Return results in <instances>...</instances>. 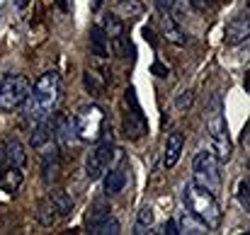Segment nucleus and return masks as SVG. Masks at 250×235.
Listing matches in <instances>:
<instances>
[{
  "instance_id": "nucleus-1",
  "label": "nucleus",
  "mask_w": 250,
  "mask_h": 235,
  "mask_svg": "<svg viewBox=\"0 0 250 235\" xmlns=\"http://www.w3.org/2000/svg\"><path fill=\"white\" fill-rule=\"evenodd\" d=\"M59 87H61V78H59L56 71L42 73V76L37 78V82L29 87L27 99L22 102V107H24V119L32 121V124L46 119V117L51 114V109L56 107Z\"/></svg>"
},
{
  "instance_id": "nucleus-2",
  "label": "nucleus",
  "mask_w": 250,
  "mask_h": 235,
  "mask_svg": "<svg viewBox=\"0 0 250 235\" xmlns=\"http://www.w3.org/2000/svg\"><path fill=\"white\" fill-rule=\"evenodd\" d=\"M185 211L197 218L199 223H204L207 228H216L221 223V206H219V199L214 192H209L207 187L197 184L194 179H189L185 184Z\"/></svg>"
},
{
  "instance_id": "nucleus-3",
  "label": "nucleus",
  "mask_w": 250,
  "mask_h": 235,
  "mask_svg": "<svg viewBox=\"0 0 250 235\" xmlns=\"http://www.w3.org/2000/svg\"><path fill=\"white\" fill-rule=\"evenodd\" d=\"M204 121H207V131L216 146V156L219 160H229L231 157V138H229V126H226V117H224V104H221V97L214 92L207 109H204Z\"/></svg>"
},
{
  "instance_id": "nucleus-4",
  "label": "nucleus",
  "mask_w": 250,
  "mask_h": 235,
  "mask_svg": "<svg viewBox=\"0 0 250 235\" xmlns=\"http://www.w3.org/2000/svg\"><path fill=\"white\" fill-rule=\"evenodd\" d=\"M97 146L87 153L85 157V177L90 179V182H95V179H102V175L109 170V162H112V157H114V146H112V126L107 124L104 126V134L95 141Z\"/></svg>"
},
{
  "instance_id": "nucleus-5",
  "label": "nucleus",
  "mask_w": 250,
  "mask_h": 235,
  "mask_svg": "<svg viewBox=\"0 0 250 235\" xmlns=\"http://www.w3.org/2000/svg\"><path fill=\"white\" fill-rule=\"evenodd\" d=\"M73 119H76V129H78V141L95 143L104 134L107 117H104V112L97 104H85V107H81Z\"/></svg>"
},
{
  "instance_id": "nucleus-6",
  "label": "nucleus",
  "mask_w": 250,
  "mask_h": 235,
  "mask_svg": "<svg viewBox=\"0 0 250 235\" xmlns=\"http://www.w3.org/2000/svg\"><path fill=\"white\" fill-rule=\"evenodd\" d=\"M192 172L194 182L207 187L209 192H219L221 187V172H219V156L214 151H199L192 160Z\"/></svg>"
},
{
  "instance_id": "nucleus-7",
  "label": "nucleus",
  "mask_w": 250,
  "mask_h": 235,
  "mask_svg": "<svg viewBox=\"0 0 250 235\" xmlns=\"http://www.w3.org/2000/svg\"><path fill=\"white\" fill-rule=\"evenodd\" d=\"M29 80L27 76L20 73H7L0 80V109L2 112H15L17 107H22V102L29 95Z\"/></svg>"
},
{
  "instance_id": "nucleus-8",
  "label": "nucleus",
  "mask_w": 250,
  "mask_h": 235,
  "mask_svg": "<svg viewBox=\"0 0 250 235\" xmlns=\"http://www.w3.org/2000/svg\"><path fill=\"white\" fill-rule=\"evenodd\" d=\"M124 104H126V109H124V136L136 141V138L148 134V121L144 117V109H141V104L136 99V90L134 87L124 90Z\"/></svg>"
},
{
  "instance_id": "nucleus-9",
  "label": "nucleus",
  "mask_w": 250,
  "mask_h": 235,
  "mask_svg": "<svg viewBox=\"0 0 250 235\" xmlns=\"http://www.w3.org/2000/svg\"><path fill=\"white\" fill-rule=\"evenodd\" d=\"M102 29H104L107 39H109V51H112V54L124 56V54L134 51V49H131V44H129V39H126L124 24H122V20H119L117 15L107 12V15H104V27H102Z\"/></svg>"
},
{
  "instance_id": "nucleus-10",
  "label": "nucleus",
  "mask_w": 250,
  "mask_h": 235,
  "mask_svg": "<svg viewBox=\"0 0 250 235\" xmlns=\"http://www.w3.org/2000/svg\"><path fill=\"white\" fill-rule=\"evenodd\" d=\"M54 124V141L61 146V148H68L78 141V129H76V119L68 117V114H56L51 119Z\"/></svg>"
},
{
  "instance_id": "nucleus-11",
  "label": "nucleus",
  "mask_w": 250,
  "mask_h": 235,
  "mask_svg": "<svg viewBox=\"0 0 250 235\" xmlns=\"http://www.w3.org/2000/svg\"><path fill=\"white\" fill-rule=\"evenodd\" d=\"M59 175H61V157H59V148L54 146V148H46L42 156V179H44V184L51 187L59 179Z\"/></svg>"
},
{
  "instance_id": "nucleus-12",
  "label": "nucleus",
  "mask_w": 250,
  "mask_h": 235,
  "mask_svg": "<svg viewBox=\"0 0 250 235\" xmlns=\"http://www.w3.org/2000/svg\"><path fill=\"white\" fill-rule=\"evenodd\" d=\"M248 34H250V22H248V15H238L233 17L229 24H226V44H241V41H248Z\"/></svg>"
},
{
  "instance_id": "nucleus-13",
  "label": "nucleus",
  "mask_w": 250,
  "mask_h": 235,
  "mask_svg": "<svg viewBox=\"0 0 250 235\" xmlns=\"http://www.w3.org/2000/svg\"><path fill=\"white\" fill-rule=\"evenodd\" d=\"M182 146H185V136L182 131H172L167 134V141H166V153H163V165L166 170H172L177 165V160L182 156Z\"/></svg>"
},
{
  "instance_id": "nucleus-14",
  "label": "nucleus",
  "mask_w": 250,
  "mask_h": 235,
  "mask_svg": "<svg viewBox=\"0 0 250 235\" xmlns=\"http://www.w3.org/2000/svg\"><path fill=\"white\" fill-rule=\"evenodd\" d=\"M51 141H54V124H51V119L46 117V119L37 121V129L32 131L29 146H32L34 151H42V148H44V146H49Z\"/></svg>"
},
{
  "instance_id": "nucleus-15",
  "label": "nucleus",
  "mask_w": 250,
  "mask_h": 235,
  "mask_svg": "<svg viewBox=\"0 0 250 235\" xmlns=\"http://www.w3.org/2000/svg\"><path fill=\"white\" fill-rule=\"evenodd\" d=\"M102 177H104V179H102V192H104L107 196H114V194H119V192L124 189V184H126V167H114V170L104 172Z\"/></svg>"
},
{
  "instance_id": "nucleus-16",
  "label": "nucleus",
  "mask_w": 250,
  "mask_h": 235,
  "mask_svg": "<svg viewBox=\"0 0 250 235\" xmlns=\"http://www.w3.org/2000/svg\"><path fill=\"white\" fill-rule=\"evenodd\" d=\"M24 182V170L20 167H0V189L7 194H15Z\"/></svg>"
},
{
  "instance_id": "nucleus-17",
  "label": "nucleus",
  "mask_w": 250,
  "mask_h": 235,
  "mask_svg": "<svg viewBox=\"0 0 250 235\" xmlns=\"http://www.w3.org/2000/svg\"><path fill=\"white\" fill-rule=\"evenodd\" d=\"M161 24H163V34H166V39L170 44H175V46H185L187 44V34L180 29V24L175 22V17L172 15H161Z\"/></svg>"
},
{
  "instance_id": "nucleus-18",
  "label": "nucleus",
  "mask_w": 250,
  "mask_h": 235,
  "mask_svg": "<svg viewBox=\"0 0 250 235\" xmlns=\"http://www.w3.org/2000/svg\"><path fill=\"white\" fill-rule=\"evenodd\" d=\"M90 54L100 56V59H104L109 54V39H107V34H104V29L100 24L90 27Z\"/></svg>"
},
{
  "instance_id": "nucleus-19",
  "label": "nucleus",
  "mask_w": 250,
  "mask_h": 235,
  "mask_svg": "<svg viewBox=\"0 0 250 235\" xmlns=\"http://www.w3.org/2000/svg\"><path fill=\"white\" fill-rule=\"evenodd\" d=\"M87 233H92V235H117L119 233V221H117L112 214H107V216H102V218H97V221H90V223H87Z\"/></svg>"
},
{
  "instance_id": "nucleus-20",
  "label": "nucleus",
  "mask_w": 250,
  "mask_h": 235,
  "mask_svg": "<svg viewBox=\"0 0 250 235\" xmlns=\"http://www.w3.org/2000/svg\"><path fill=\"white\" fill-rule=\"evenodd\" d=\"M49 199H51V204H54V209H56L59 216L66 218V216L73 214V206H76V204H73V196H71L68 192H63V189H54Z\"/></svg>"
},
{
  "instance_id": "nucleus-21",
  "label": "nucleus",
  "mask_w": 250,
  "mask_h": 235,
  "mask_svg": "<svg viewBox=\"0 0 250 235\" xmlns=\"http://www.w3.org/2000/svg\"><path fill=\"white\" fill-rule=\"evenodd\" d=\"M83 85L85 90L90 92V97H102L104 95V90H107V82L102 80V76L97 73V71H85L83 73Z\"/></svg>"
},
{
  "instance_id": "nucleus-22",
  "label": "nucleus",
  "mask_w": 250,
  "mask_h": 235,
  "mask_svg": "<svg viewBox=\"0 0 250 235\" xmlns=\"http://www.w3.org/2000/svg\"><path fill=\"white\" fill-rule=\"evenodd\" d=\"M56 218H59V214H56V209H54V204H51V199H42L39 201V206H37V221L42 223V226H54L56 223Z\"/></svg>"
},
{
  "instance_id": "nucleus-23",
  "label": "nucleus",
  "mask_w": 250,
  "mask_h": 235,
  "mask_svg": "<svg viewBox=\"0 0 250 235\" xmlns=\"http://www.w3.org/2000/svg\"><path fill=\"white\" fill-rule=\"evenodd\" d=\"M151 226H153V211L146 206V209L139 211V218H136V233H148L146 228H151Z\"/></svg>"
},
{
  "instance_id": "nucleus-24",
  "label": "nucleus",
  "mask_w": 250,
  "mask_h": 235,
  "mask_svg": "<svg viewBox=\"0 0 250 235\" xmlns=\"http://www.w3.org/2000/svg\"><path fill=\"white\" fill-rule=\"evenodd\" d=\"M182 231H185V233H207L209 228H207L204 223H199L197 218H192V216L187 214V216H185V221H182ZM182 231H180V233H182Z\"/></svg>"
},
{
  "instance_id": "nucleus-25",
  "label": "nucleus",
  "mask_w": 250,
  "mask_h": 235,
  "mask_svg": "<svg viewBox=\"0 0 250 235\" xmlns=\"http://www.w3.org/2000/svg\"><path fill=\"white\" fill-rule=\"evenodd\" d=\"M236 194H238V201H241V206L248 211V209H250V182H248V177L238 182V192H236Z\"/></svg>"
},
{
  "instance_id": "nucleus-26",
  "label": "nucleus",
  "mask_w": 250,
  "mask_h": 235,
  "mask_svg": "<svg viewBox=\"0 0 250 235\" xmlns=\"http://www.w3.org/2000/svg\"><path fill=\"white\" fill-rule=\"evenodd\" d=\"M189 104H192V90L180 92V97H177V109L185 112V109H189Z\"/></svg>"
},
{
  "instance_id": "nucleus-27",
  "label": "nucleus",
  "mask_w": 250,
  "mask_h": 235,
  "mask_svg": "<svg viewBox=\"0 0 250 235\" xmlns=\"http://www.w3.org/2000/svg\"><path fill=\"white\" fill-rule=\"evenodd\" d=\"M161 233L177 235V233H180V228H177V223H175V221H166V223H163V228H161Z\"/></svg>"
},
{
  "instance_id": "nucleus-28",
  "label": "nucleus",
  "mask_w": 250,
  "mask_h": 235,
  "mask_svg": "<svg viewBox=\"0 0 250 235\" xmlns=\"http://www.w3.org/2000/svg\"><path fill=\"white\" fill-rule=\"evenodd\" d=\"M151 71H153V73H156L158 78H167V68L163 66V63H158V61H156L153 66H151Z\"/></svg>"
},
{
  "instance_id": "nucleus-29",
  "label": "nucleus",
  "mask_w": 250,
  "mask_h": 235,
  "mask_svg": "<svg viewBox=\"0 0 250 235\" xmlns=\"http://www.w3.org/2000/svg\"><path fill=\"white\" fill-rule=\"evenodd\" d=\"M187 2H189L194 10H207V7H209L214 0H187Z\"/></svg>"
},
{
  "instance_id": "nucleus-30",
  "label": "nucleus",
  "mask_w": 250,
  "mask_h": 235,
  "mask_svg": "<svg viewBox=\"0 0 250 235\" xmlns=\"http://www.w3.org/2000/svg\"><path fill=\"white\" fill-rule=\"evenodd\" d=\"M144 39H146V41H148V44L156 49V37H153V29H151V27H144Z\"/></svg>"
},
{
  "instance_id": "nucleus-31",
  "label": "nucleus",
  "mask_w": 250,
  "mask_h": 235,
  "mask_svg": "<svg viewBox=\"0 0 250 235\" xmlns=\"http://www.w3.org/2000/svg\"><path fill=\"white\" fill-rule=\"evenodd\" d=\"M100 5H102V0H92V10H100Z\"/></svg>"
},
{
  "instance_id": "nucleus-32",
  "label": "nucleus",
  "mask_w": 250,
  "mask_h": 235,
  "mask_svg": "<svg viewBox=\"0 0 250 235\" xmlns=\"http://www.w3.org/2000/svg\"><path fill=\"white\" fill-rule=\"evenodd\" d=\"M243 85H246V92L250 90V78H248V73H246V80H243Z\"/></svg>"
},
{
  "instance_id": "nucleus-33",
  "label": "nucleus",
  "mask_w": 250,
  "mask_h": 235,
  "mask_svg": "<svg viewBox=\"0 0 250 235\" xmlns=\"http://www.w3.org/2000/svg\"><path fill=\"white\" fill-rule=\"evenodd\" d=\"M0 17H2V15H0Z\"/></svg>"
}]
</instances>
